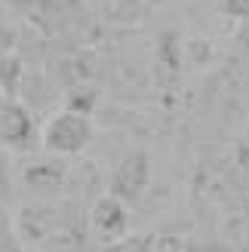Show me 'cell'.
Listing matches in <instances>:
<instances>
[{
    "label": "cell",
    "instance_id": "52a82bcc",
    "mask_svg": "<svg viewBox=\"0 0 249 252\" xmlns=\"http://www.w3.org/2000/svg\"><path fill=\"white\" fill-rule=\"evenodd\" d=\"M218 9L225 12L228 19L249 22V0H218Z\"/></svg>",
    "mask_w": 249,
    "mask_h": 252
},
{
    "label": "cell",
    "instance_id": "7a4b0ae2",
    "mask_svg": "<svg viewBox=\"0 0 249 252\" xmlns=\"http://www.w3.org/2000/svg\"><path fill=\"white\" fill-rule=\"evenodd\" d=\"M148 182H151V160H148V154L145 151H129V154L117 163L108 188H111L114 197H120L126 206H132V203L142 200Z\"/></svg>",
    "mask_w": 249,
    "mask_h": 252
},
{
    "label": "cell",
    "instance_id": "8992f818",
    "mask_svg": "<svg viewBox=\"0 0 249 252\" xmlns=\"http://www.w3.org/2000/svg\"><path fill=\"white\" fill-rule=\"evenodd\" d=\"M65 108H68V111H80V114H93V111H95V90H86V83L68 86V93H65Z\"/></svg>",
    "mask_w": 249,
    "mask_h": 252
},
{
    "label": "cell",
    "instance_id": "3957f363",
    "mask_svg": "<svg viewBox=\"0 0 249 252\" xmlns=\"http://www.w3.org/2000/svg\"><path fill=\"white\" fill-rule=\"evenodd\" d=\"M34 138V120L31 111L19 102H3L0 105V142L12 148H22L25 142Z\"/></svg>",
    "mask_w": 249,
    "mask_h": 252
},
{
    "label": "cell",
    "instance_id": "6da1fadb",
    "mask_svg": "<svg viewBox=\"0 0 249 252\" xmlns=\"http://www.w3.org/2000/svg\"><path fill=\"white\" fill-rule=\"evenodd\" d=\"M93 142V120L80 111H59L46 120L40 132V145L56 157H77Z\"/></svg>",
    "mask_w": 249,
    "mask_h": 252
},
{
    "label": "cell",
    "instance_id": "277c9868",
    "mask_svg": "<svg viewBox=\"0 0 249 252\" xmlns=\"http://www.w3.org/2000/svg\"><path fill=\"white\" fill-rule=\"evenodd\" d=\"M90 224L105 237H117L126 228V203L114 194L95 197L93 206H90Z\"/></svg>",
    "mask_w": 249,
    "mask_h": 252
},
{
    "label": "cell",
    "instance_id": "5b68a950",
    "mask_svg": "<svg viewBox=\"0 0 249 252\" xmlns=\"http://www.w3.org/2000/svg\"><path fill=\"white\" fill-rule=\"evenodd\" d=\"M145 0H105V16L117 25H129L142 16Z\"/></svg>",
    "mask_w": 249,
    "mask_h": 252
}]
</instances>
